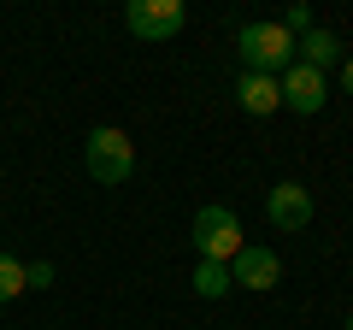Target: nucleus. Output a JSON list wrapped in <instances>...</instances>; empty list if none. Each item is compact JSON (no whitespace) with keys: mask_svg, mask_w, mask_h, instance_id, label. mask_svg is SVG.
Here are the masks:
<instances>
[{"mask_svg":"<svg viewBox=\"0 0 353 330\" xmlns=\"http://www.w3.org/2000/svg\"><path fill=\"white\" fill-rule=\"evenodd\" d=\"M236 48H241V71H265V77H283V71L294 65V36H289L283 24H265V18L241 24Z\"/></svg>","mask_w":353,"mask_h":330,"instance_id":"1","label":"nucleus"},{"mask_svg":"<svg viewBox=\"0 0 353 330\" xmlns=\"http://www.w3.org/2000/svg\"><path fill=\"white\" fill-rule=\"evenodd\" d=\"M83 159H88V177L106 183V189H118V183L136 171V148H130V136L118 124H101V130H88L83 142Z\"/></svg>","mask_w":353,"mask_h":330,"instance_id":"2","label":"nucleus"},{"mask_svg":"<svg viewBox=\"0 0 353 330\" xmlns=\"http://www.w3.org/2000/svg\"><path fill=\"white\" fill-rule=\"evenodd\" d=\"M241 248H248V242H241V224H236L230 206H201V213H194V254H201V260L230 266Z\"/></svg>","mask_w":353,"mask_h":330,"instance_id":"3","label":"nucleus"},{"mask_svg":"<svg viewBox=\"0 0 353 330\" xmlns=\"http://www.w3.org/2000/svg\"><path fill=\"white\" fill-rule=\"evenodd\" d=\"M124 24H130V36H141V41H171L176 30H183V0H130Z\"/></svg>","mask_w":353,"mask_h":330,"instance_id":"4","label":"nucleus"},{"mask_svg":"<svg viewBox=\"0 0 353 330\" xmlns=\"http://www.w3.org/2000/svg\"><path fill=\"white\" fill-rule=\"evenodd\" d=\"M277 89H283V106H289V113L312 118V113H324V101H330V77H324V71H312V65H301V59H294L289 71L277 77Z\"/></svg>","mask_w":353,"mask_h":330,"instance_id":"5","label":"nucleus"},{"mask_svg":"<svg viewBox=\"0 0 353 330\" xmlns=\"http://www.w3.org/2000/svg\"><path fill=\"white\" fill-rule=\"evenodd\" d=\"M265 218H271V230H283V236H294V230L312 224V195H306V183H277V189L265 195Z\"/></svg>","mask_w":353,"mask_h":330,"instance_id":"6","label":"nucleus"},{"mask_svg":"<svg viewBox=\"0 0 353 330\" xmlns=\"http://www.w3.org/2000/svg\"><path fill=\"white\" fill-rule=\"evenodd\" d=\"M277 278H283V260L271 248H241L230 260V283H241V289H277Z\"/></svg>","mask_w":353,"mask_h":330,"instance_id":"7","label":"nucleus"},{"mask_svg":"<svg viewBox=\"0 0 353 330\" xmlns=\"http://www.w3.org/2000/svg\"><path fill=\"white\" fill-rule=\"evenodd\" d=\"M236 106L248 118H271L283 106V89H277V77H265V71H241V83H236Z\"/></svg>","mask_w":353,"mask_h":330,"instance_id":"8","label":"nucleus"},{"mask_svg":"<svg viewBox=\"0 0 353 330\" xmlns=\"http://www.w3.org/2000/svg\"><path fill=\"white\" fill-rule=\"evenodd\" d=\"M294 59L301 65H312V71H330V65L341 59V41H336V30H306V36H294Z\"/></svg>","mask_w":353,"mask_h":330,"instance_id":"9","label":"nucleus"},{"mask_svg":"<svg viewBox=\"0 0 353 330\" xmlns=\"http://www.w3.org/2000/svg\"><path fill=\"white\" fill-rule=\"evenodd\" d=\"M230 289H236V283H230V266H218V260H201V266H194V295L224 301Z\"/></svg>","mask_w":353,"mask_h":330,"instance_id":"10","label":"nucleus"},{"mask_svg":"<svg viewBox=\"0 0 353 330\" xmlns=\"http://www.w3.org/2000/svg\"><path fill=\"white\" fill-rule=\"evenodd\" d=\"M18 295H24V260L0 254V307H6V301H18Z\"/></svg>","mask_w":353,"mask_h":330,"instance_id":"11","label":"nucleus"},{"mask_svg":"<svg viewBox=\"0 0 353 330\" xmlns=\"http://www.w3.org/2000/svg\"><path fill=\"white\" fill-rule=\"evenodd\" d=\"M283 30H289V36H306V30H312V6H306V0H294L289 18H283Z\"/></svg>","mask_w":353,"mask_h":330,"instance_id":"12","label":"nucleus"},{"mask_svg":"<svg viewBox=\"0 0 353 330\" xmlns=\"http://www.w3.org/2000/svg\"><path fill=\"white\" fill-rule=\"evenodd\" d=\"M53 278H59V271H53L48 260H36V266H24V289H48Z\"/></svg>","mask_w":353,"mask_h":330,"instance_id":"13","label":"nucleus"},{"mask_svg":"<svg viewBox=\"0 0 353 330\" xmlns=\"http://www.w3.org/2000/svg\"><path fill=\"white\" fill-rule=\"evenodd\" d=\"M341 89L353 95V53H347V59H341Z\"/></svg>","mask_w":353,"mask_h":330,"instance_id":"14","label":"nucleus"},{"mask_svg":"<svg viewBox=\"0 0 353 330\" xmlns=\"http://www.w3.org/2000/svg\"><path fill=\"white\" fill-rule=\"evenodd\" d=\"M341 330H353V313H347V324H341Z\"/></svg>","mask_w":353,"mask_h":330,"instance_id":"15","label":"nucleus"}]
</instances>
